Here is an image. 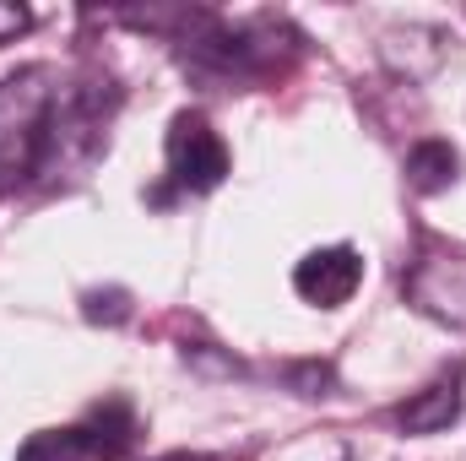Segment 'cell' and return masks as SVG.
Listing matches in <instances>:
<instances>
[{
	"label": "cell",
	"instance_id": "6da1fadb",
	"mask_svg": "<svg viewBox=\"0 0 466 461\" xmlns=\"http://www.w3.org/2000/svg\"><path fill=\"white\" fill-rule=\"evenodd\" d=\"M55 104H60V77L49 66H27L0 82V190L44 169Z\"/></svg>",
	"mask_w": 466,
	"mask_h": 461
},
{
	"label": "cell",
	"instance_id": "7a4b0ae2",
	"mask_svg": "<svg viewBox=\"0 0 466 461\" xmlns=\"http://www.w3.org/2000/svg\"><path fill=\"white\" fill-rule=\"evenodd\" d=\"M130 435H136V413L130 402H98L82 424L71 429H44L33 435L16 461H119L130 451Z\"/></svg>",
	"mask_w": 466,
	"mask_h": 461
},
{
	"label": "cell",
	"instance_id": "3957f363",
	"mask_svg": "<svg viewBox=\"0 0 466 461\" xmlns=\"http://www.w3.org/2000/svg\"><path fill=\"white\" fill-rule=\"evenodd\" d=\"M163 158H168L174 185L190 190V196H207V190H218L228 179V147L207 125V115H174L168 141H163Z\"/></svg>",
	"mask_w": 466,
	"mask_h": 461
},
{
	"label": "cell",
	"instance_id": "277c9868",
	"mask_svg": "<svg viewBox=\"0 0 466 461\" xmlns=\"http://www.w3.org/2000/svg\"><path fill=\"white\" fill-rule=\"evenodd\" d=\"M363 288V255L352 244H326V250H309L299 266H293V293L315 310H342L352 293Z\"/></svg>",
	"mask_w": 466,
	"mask_h": 461
},
{
	"label": "cell",
	"instance_id": "5b68a950",
	"mask_svg": "<svg viewBox=\"0 0 466 461\" xmlns=\"http://www.w3.org/2000/svg\"><path fill=\"white\" fill-rule=\"evenodd\" d=\"M407 293L423 315L466 326V255H429L407 277Z\"/></svg>",
	"mask_w": 466,
	"mask_h": 461
},
{
	"label": "cell",
	"instance_id": "8992f818",
	"mask_svg": "<svg viewBox=\"0 0 466 461\" xmlns=\"http://www.w3.org/2000/svg\"><path fill=\"white\" fill-rule=\"evenodd\" d=\"M456 418H461V369L440 374L434 385H423L412 402L396 407V424H401L407 435H440V429H451Z\"/></svg>",
	"mask_w": 466,
	"mask_h": 461
},
{
	"label": "cell",
	"instance_id": "52a82bcc",
	"mask_svg": "<svg viewBox=\"0 0 466 461\" xmlns=\"http://www.w3.org/2000/svg\"><path fill=\"white\" fill-rule=\"evenodd\" d=\"M456 174H461V152H456L451 141H418V147L407 152V185H412L418 196L451 190Z\"/></svg>",
	"mask_w": 466,
	"mask_h": 461
},
{
	"label": "cell",
	"instance_id": "ba28073f",
	"mask_svg": "<svg viewBox=\"0 0 466 461\" xmlns=\"http://www.w3.org/2000/svg\"><path fill=\"white\" fill-rule=\"evenodd\" d=\"M27 27H33V11L16 5V0H0V44H16Z\"/></svg>",
	"mask_w": 466,
	"mask_h": 461
}]
</instances>
